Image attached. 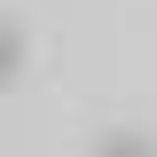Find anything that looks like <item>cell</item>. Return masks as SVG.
Segmentation results:
<instances>
[{
	"label": "cell",
	"instance_id": "6da1fadb",
	"mask_svg": "<svg viewBox=\"0 0 157 157\" xmlns=\"http://www.w3.org/2000/svg\"><path fill=\"white\" fill-rule=\"evenodd\" d=\"M16 71H24V32L0 16V86H16Z\"/></svg>",
	"mask_w": 157,
	"mask_h": 157
}]
</instances>
